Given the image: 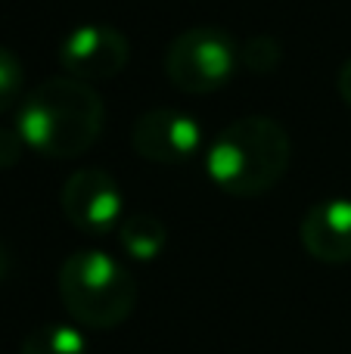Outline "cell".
Masks as SVG:
<instances>
[{
	"mask_svg": "<svg viewBox=\"0 0 351 354\" xmlns=\"http://www.w3.org/2000/svg\"><path fill=\"white\" fill-rule=\"evenodd\" d=\"M106 124L103 97L78 78H47L22 97L16 128L25 147L47 159H75L99 140Z\"/></svg>",
	"mask_w": 351,
	"mask_h": 354,
	"instance_id": "1",
	"label": "cell"
},
{
	"mask_svg": "<svg viewBox=\"0 0 351 354\" xmlns=\"http://www.w3.org/2000/svg\"><path fill=\"white\" fill-rule=\"evenodd\" d=\"M292 159V140L277 118L243 115L211 140L205 174L236 199L265 196L283 180Z\"/></svg>",
	"mask_w": 351,
	"mask_h": 354,
	"instance_id": "2",
	"label": "cell"
},
{
	"mask_svg": "<svg viewBox=\"0 0 351 354\" xmlns=\"http://www.w3.org/2000/svg\"><path fill=\"white\" fill-rule=\"evenodd\" d=\"M59 299L75 324L115 330L137 308V280L118 258L99 249H78L59 268Z\"/></svg>",
	"mask_w": 351,
	"mask_h": 354,
	"instance_id": "3",
	"label": "cell"
},
{
	"mask_svg": "<svg viewBox=\"0 0 351 354\" xmlns=\"http://www.w3.org/2000/svg\"><path fill=\"white\" fill-rule=\"evenodd\" d=\"M240 66V47L218 25L184 28L165 50V75L184 93H215L234 78Z\"/></svg>",
	"mask_w": 351,
	"mask_h": 354,
	"instance_id": "4",
	"label": "cell"
},
{
	"mask_svg": "<svg viewBox=\"0 0 351 354\" xmlns=\"http://www.w3.org/2000/svg\"><path fill=\"white\" fill-rule=\"evenodd\" d=\"M131 41L106 22H84L66 35L59 44V66L68 78L87 81H109L128 66Z\"/></svg>",
	"mask_w": 351,
	"mask_h": 354,
	"instance_id": "5",
	"label": "cell"
},
{
	"mask_svg": "<svg viewBox=\"0 0 351 354\" xmlns=\"http://www.w3.org/2000/svg\"><path fill=\"white\" fill-rule=\"evenodd\" d=\"M131 147L140 159L155 165H184L202 149V124L184 109L159 106L134 122Z\"/></svg>",
	"mask_w": 351,
	"mask_h": 354,
	"instance_id": "6",
	"label": "cell"
},
{
	"mask_svg": "<svg viewBox=\"0 0 351 354\" xmlns=\"http://www.w3.org/2000/svg\"><path fill=\"white\" fill-rule=\"evenodd\" d=\"M62 214L72 227L84 233H106L122 224L124 196L115 177L103 168H81L62 183Z\"/></svg>",
	"mask_w": 351,
	"mask_h": 354,
	"instance_id": "7",
	"label": "cell"
},
{
	"mask_svg": "<svg viewBox=\"0 0 351 354\" xmlns=\"http://www.w3.org/2000/svg\"><path fill=\"white\" fill-rule=\"evenodd\" d=\"M298 239L314 261H351V199L333 196L314 202L298 224Z\"/></svg>",
	"mask_w": 351,
	"mask_h": 354,
	"instance_id": "8",
	"label": "cell"
},
{
	"mask_svg": "<svg viewBox=\"0 0 351 354\" xmlns=\"http://www.w3.org/2000/svg\"><path fill=\"white\" fill-rule=\"evenodd\" d=\"M118 243L137 261H153V258H159L165 252L168 230L155 214L134 212V214H124L122 224H118Z\"/></svg>",
	"mask_w": 351,
	"mask_h": 354,
	"instance_id": "9",
	"label": "cell"
},
{
	"mask_svg": "<svg viewBox=\"0 0 351 354\" xmlns=\"http://www.w3.org/2000/svg\"><path fill=\"white\" fill-rule=\"evenodd\" d=\"M19 354H87V339L72 324H41L22 339Z\"/></svg>",
	"mask_w": 351,
	"mask_h": 354,
	"instance_id": "10",
	"label": "cell"
},
{
	"mask_svg": "<svg viewBox=\"0 0 351 354\" xmlns=\"http://www.w3.org/2000/svg\"><path fill=\"white\" fill-rule=\"evenodd\" d=\"M25 97V66L10 47H0V115L19 109Z\"/></svg>",
	"mask_w": 351,
	"mask_h": 354,
	"instance_id": "11",
	"label": "cell"
},
{
	"mask_svg": "<svg viewBox=\"0 0 351 354\" xmlns=\"http://www.w3.org/2000/svg\"><path fill=\"white\" fill-rule=\"evenodd\" d=\"M280 59H283V47L271 35H255L240 47V66H246L255 75L274 72L280 66Z\"/></svg>",
	"mask_w": 351,
	"mask_h": 354,
	"instance_id": "12",
	"label": "cell"
},
{
	"mask_svg": "<svg viewBox=\"0 0 351 354\" xmlns=\"http://www.w3.org/2000/svg\"><path fill=\"white\" fill-rule=\"evenodd\" d=\"M25 140L19 128H0V168H12L25 153Z\"/></svg>",
	"mask_w": 351,
	"mask_h": 354,
	"instance_id": "13",
	"label": "cell"
},
{
	"mask_svg": "<svg viewBox=\"0 0 351 354\" xmlns=\"http://www.w3.org/2000/svg\"><path fill=\"white\" fill-rule=\"evenodd\" d=\"M336 87H339V97L345 100V103L351 106V59L342 62L339 68V78H336Z\"/></svg>",
	"mask_w": 351,
	"mask_h": 354,
	"instance_id": "14",
	"label": "cell"
},
{
	"mask_svg": "<svg viewBox=\"0 0 351 354\" xmlns=\"http://www.w3.org/2000/svg\"><path fill=\"white\" fill-rule=\"evenodd\" d=\"M6 274H10V252L0 249V280H6Z\"/></svg>",
	"mask_w": 351,
	"mask_h": 354,
	"instance_id": "15",
	"label": "cell"
}]
</instances>
